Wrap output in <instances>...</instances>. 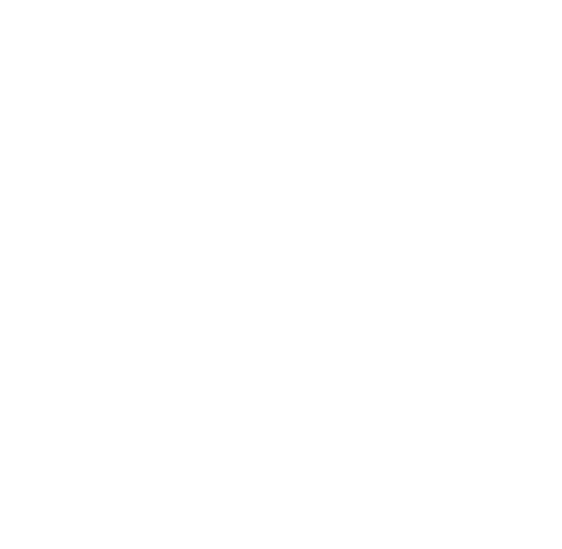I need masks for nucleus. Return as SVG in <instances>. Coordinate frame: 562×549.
Listing matches in <instances>:
<instances>
[]
</instances>
